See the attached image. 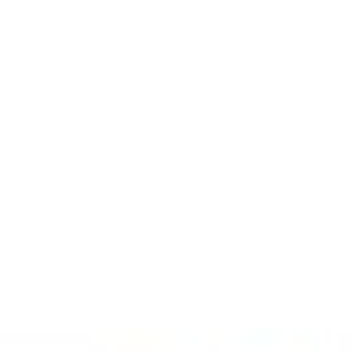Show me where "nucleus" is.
Segmentation results:
<instances>
[]
</instances>
